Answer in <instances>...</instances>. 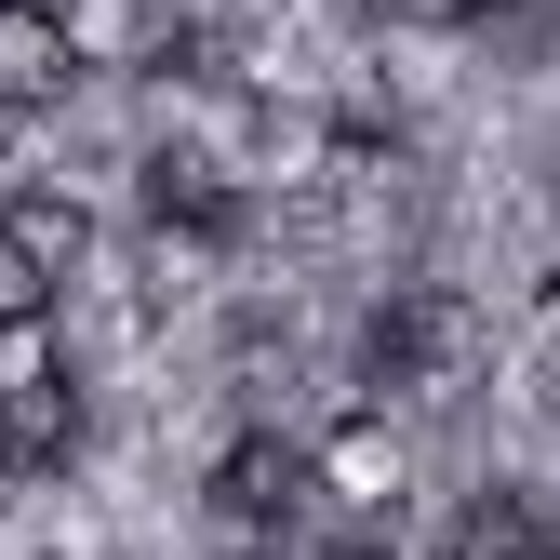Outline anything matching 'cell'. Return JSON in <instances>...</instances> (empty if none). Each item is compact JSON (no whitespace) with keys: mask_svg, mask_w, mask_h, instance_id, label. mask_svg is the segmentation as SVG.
I'll use <instances>...</instances> for the list:
<instances>
[{"mask_svg":"<svg viewBox=\"0 0 560 560\" xmlns=\"http://www.w3.org/2000/svg\"><path fill=\"white\" fill-rule=\"evenodd\" d=\"M81 81V27L67 0H0V107H54Z\"/></svg>","mask_w":560,"mask_h":560,"instance_id":"obj_1","label":"cell"},{"mask_svg":"<svg viewBox=\"0 0 560 560\" xmlns=\"http://www.w3.org/2000/svg\"><path fill=\"white\" fill-rule=\"evenodd\" d=\"M307 480H320V467H307L294 441H267V428H254V441H228V467H214V508H228V534H267L280 508L307 494Z\"/></svg>","mask_w":560,"mask_h":560,"instance_id":"obj_2","label":"cell"},{"mask_svg":"<svg viewBox=\"0 0 560 560\" xmlns=\"http://www.w3.org/2000/svg\"><path fill=\"white\" fill-rule=\"evenodd\" d=\"M467 361V307L454 294H413L374 320V387H413V374H454Z\"/></svg>","mask_w":560,"mask_h":560,"instance_id":"obj_3","label":"cell"},{"mask_svg":"<svg viewBox=\"0 0 560 560\" xmlns=\"http://www.w3.org/2000/svg\"><path fill=\"white\" fill-rule=\"evenodd\" d=\"M0 241H14V254H27L40 280H67V267L94 254V214H81L67 187H14V200H0Z\"/></svg>","mask_w":560,"mask_h":560,"instance_id":"obj_4","label":"cell"},{"mask_svg":"<svg viewBox=\"0 0 560 560\" xmlns=\"http://www.w3.org/2000/svg\"><path fill=\"white\" fill-rule=\"evenodd\" d=\"M307 467L334 480V494H347V508H400V441L374 428V413H347V428H334V441H320Z\"/></svg>","mask_w":560,"mask_h":560,"instance_id":"obj_5","label":"cell"},{"mask_svg":"<svg viewBox=\"0 0 560 560\" xmlns=\"http://www.w3.org/2000/svg\"><path fill=\"white\" fill-rule=\"evenodd\" d=\"M441 560H547V521L521 508V494H480L467 521H454V547Z\"/></svg>","mask_w":560,"mask_h":560,"instance_id":"obj_6","label":"cell"},{"mask_svg":"<svg viewBox=\"0 0 560 560\" xmlns=\"http://www.w3.org/2000/svg\"><path fill=\"white\" fill-rule=\"evenodd\" d=\"M27 387H67V347L54 320H0V400H27Z\"/></svg>","mask_w":560,"mask_h":560,"instance_id":"obj_7","label":"cell"},{"mask_svg":"<svg viewBox=\"0 0 560 560\" xmlns=\"http://www.w3.org/2000/svg\"><path fill=\"white\" fill-rule=\"evenodd\" d=\"M0 320H54V280H40L14 241H0Z\"/></svg>","mask_w":560,"mask_h":560,"instance_id":"obj_8","label":"cell"},{"mask_svg":"<svg viewBox=\"0 0 560 560\" xmlns=\"http://www.w3.org/2000/svg\"><path fill=\"white\" fill-rule=\"evenodd\" d=\"M413 14H480V0H413Z\"/></svg>","mask_w":560,"mask_h":560,"instance_id":"obj_9","label":"cell"}]
</instances>
